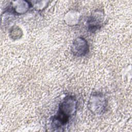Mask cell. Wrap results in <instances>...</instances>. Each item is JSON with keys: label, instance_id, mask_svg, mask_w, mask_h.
<instances>
[{"label": "cell", "instance_id": "cell-1", "mask_svg": "<svg viewBox=\"0 0 132 132\" xmlns=\"http://www.w3.org/2000/svg\"><path fill=\"white\" fill-rule=\"evenodd\" d=\"M77 105V101L74 96L69 95L65 97L59 105L57 114L52 119L51 126L53 130H62V128L75 113Z\"/></svg>", "mask_w": 132, "mask_h": 132}, {"label": "cell", "instance_id": "cell-2", "mask_svg": "<svg viewBox=\"0 0 132 132\" xmlns=\"http://www.w3.org/2000/svg\"><path fill=\"white\" fill-rule=\"evenodd\" d=\"M107 106V101L100 93L92 94L89 102V108L94 114H101L104 112Z\"/></svg>", "mask_w": 132, "mask_h": 132}, {"label": "cell", "instance_id": "cell-3", "mask_svg": "<svg viewBox=\"0 0 132 132\" xmlns=\"http://www.w3.org/2000/svg\"><path fill=\"white\" fill-rule=\"evenodd\" d=\"M89 50L87 41L82 37H78L72 45L71 51L73 54L77 57H81L86 55Z\"/></svg>", "mask_w": 132, "mask_h": 132}, {"label": "cell", "instance_id": "cell-4", "mask_svg": "<svg viewBox=\"0 0 132 132\" xmlns=\"http://www.w3.org/2000/svg\"><path fill=\"white\" fill-rule=\"evenodd\" d=\"M104 20L103 14L100 11L95 12L92 14L88 21V29L91 32H94L100 29L103 24Z\"/></svg>", "mask_w": 132, "mask_h": 132}, {"label": "cell", "instance_id": "cell-5", "mask_svg": "<svg viewBox=\"0 0 132 132\" xmlns=\"http://www.w3.org/2000/svg\"><path fill=\"white\" fill-rule=\"evenodd\" d=\"M10 34H11V37L13 39H18L20 38L21 37V34H22V32L21 31L20 28L16 27L15 28H13V29L11 30Z\"/></svg>", "mask_w": 132, "mask_h": 132}]
</instances>
